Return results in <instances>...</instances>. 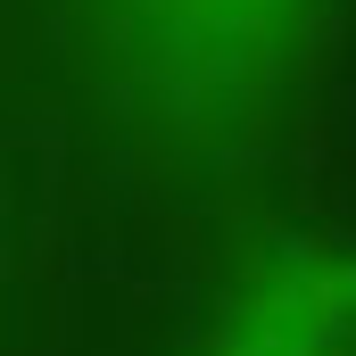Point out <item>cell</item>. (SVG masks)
Returning a JSON list of instances; mask_svg holds the SVG:
<instances>
[{"instance_id": "cell-1", "label": "cell", "mask_w": 356, "mask_h": 356, "mask_svg": "<svg viewBox=\"0 0 356 356\" xmlns=\"http://www.w3.org/2000/svg\"><path fill=\"white\" fill-rule=\"evenodd\" d=\"M340 0H50L58 67L175 182L241 175L290 133Z\"/></svg>"}, {"instance_id": "cell-2", "label": "cell", "mask_w": 356, "mask_h": 356, "mask_svg": "<svg viewBox=\"0 0 356 356\" xmlns=\"http://www.w3.org/2000/svg\"><path fill=\"white\" fill-rule=\"evenodd\" d=\"M224 356H356V266L273 282L241 307V332H224Z\"/></svg>"}]
</instances>
